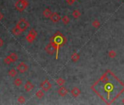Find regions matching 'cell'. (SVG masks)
I'll list each match as a JSON object with an SVG mask.
<instances>
[{
  "mask_svg": "<svg viewBox=\"0 0 124 105\" xmlns=\"http://www.w3.org/2000/svg\"><path fill=\"white\" fill-rule=\"evenodd\" d=\"M91 88L106 104H112L124 92V82L107 69Z\"/></svg>",
  "mask_w": 124,
  "mask_h": 105,
  "instance_id": "6da1fadb",
  "label": "cell"
},
{
  "mask_svg": "<svg viewBox=\"0 0 124 105\" xmlns=\"http://www.w3.org/2000/svg\"><path fill=\"white\" fill-rule=\"evenodd\" d=\"M50 42L52 43L56 49V56L55 59H58V53H59V49L60 47H63L67 43V38L60 31H57L54 35L50 38Z\"/></svg>",
  "mask_w": 124,
  "mask_h": 105,
  "instance_id": "7a4b0ae2",
  "label": "cell"
},
{
  "mask_svg": "<svg viewBox=\"0 0 124 105\" xmlns=\"http://www.w3.org/2000/svg\"><path fill=\"white\" fill-rule=\"evenodd\" d=\"M29 6V2L27 0H18L16 2L15 7L19 12H23Z\"/></svg>",
  "mask_w": 124,
  "mask_h": 105,
  "instance_id": "3957f363",
  "label": "cell"
},
{
  "mask_svg": "<svg viewBox=\"0 0 124 105\" xmlns=\"http://www.w3.org/2000/svg\"><path fill=\"white\" fill-rule=\"evenodd\" d=\"M29 23L25 18H21L16 24V26L18 27L22 31H25L29 28Z\"/></svg>",
  "mask_w": 124,
  "mask_h": 105,
  "instance_id": "277c9868",
  "label": "cell"
},
{
  "mask_svg": "<svg viewBox=\"0 0 124 105\" xmlns=\"http://www.w3.org/2000/svg\"><path fill=\"white\" fill-rule=\"evenodd\" d=\"M37 36V32L36 31V30L34 29H31L29 31V34L28 35L26 36V39L28 42L29 43H31L34 41V39H36Z\"/></svg>",
  "mask_w": 124,
  "mask_h": 105,
  "instance_id": "5b68a950",
  "label": "cell"
},
{
  "mask_svg": "<svg viewBox=\"0 0 124 105\" xmlns=\"http://www.w3.org/2000/svg\"><path fill=\"white\" fill-rule=\"evenodd\" d=\"M51 88H52V85H51V83L50 82V81H49L47 79L45 80L40 84V88L42 89V90H43L44 91H45V92H47V91H48L49 90H50Z\"/></svg>",
  "mask_w": 124,
  "mask_h": 105,
  "instance_id": "8992f818",
  "label": "cell"
},
{
  "mask_svg": "<svg viewBox=\"0 0 124 105\" xmlns=\"http://www.w3.org/2000/svg\"><path fill=\"white\" fill-rule=\"evenodd\" d=\"M45 51H46V52L47 54H49V55H53L54 54V52H56V49H55V47H54V45L52 44V43H49L47 45H46V47H45Z\"/></svg>",
  "mask_w": 124,
  "mask_h": 105,
  "instance_id": "52a82bcc",
  "label": "cell"
},
{
  "mask_svg": "<svg viewBox=\"0 0 124 105\" xmlns=\"http://www.w3.org/2000/svg\"><path fill=\"white\" fill-rule=\"evenodd\" d=\"M28 69H29V67H28L27 64L24 62H21L17 67V70L20 73H25L26 72L28 71Z\"/></svg>",
  "mask_w": 124,
  "mask_h": 105,
  "instance_id": "ba28073f",
  "label": "cell"
},
{
  "mask_svg": "<svg viewBox=\"0 0 124 105\" xmlns=\"http://www.w3.org/2000/svg\"><path fill=\"white\" fill-rule=\"evenodd\" d=\"M50 19L53 23H58V22H59L61 21V18L57 13H53L50 18Z\"/></svg>",
  "mask_w": 124,
  "mask_h": 105,
  "instance_id": "9c48e42d",
  "label": "cell"
},
{
  "mask_svg": "<svg viewBox=\"0 0 124 105\" xmlns=\"http://www.w3.org/2000/svg\"><path fill=\"white\" fill-rule=\"evenodd\" d=\"M58 93L60 96L64 97L68 93V90L64 86H61V88H59V89L58 90Z\"/></svg>",
  "mask_w": 124,
  "mask_h": 105,
  "instance_id": "30bf717a",
  "label": "cell"
},
{
  "mask_svg": "<svg viewBox=\"0 0 124 105\" xmlns=\"http://www.w3.org/2000/svg\"><path fill=\"white\" fill-rule=\"evenodd\" d=\"M71 94H72V96L73 97L77 98V97H78V96L81 94V90H80V88H77V87H75V88H73L72 89V90H71Z\"/></svg>",
  "mask_w": 124,
  "mask_h": 105,
  "instance_id": "8fae6325",
  "label": "cell"
},
{
  "mask_svg": "<svg viewBox=\"0 0 124 105\" xmlns=\"http://www.w3.org/2000/svg\"><path fill=\"white\" fill-rule=\"evenodd\" d=\"M34 88V85L30 81H27L24 85V89L26 92H30L31 90H33Z\"/></svg>",
  "mask_w": 124,
  "mask_h": 105,
  "instance_id": "7c38bea8",
  "label": "cell"
},
{
  "mask_svg": "<svg viewBox=\"0 0 124 105\" xmlns=\"http://www.w3.org/2000/svg\"><path fill=\"white\" fill-rule=\"evenodd\" d=\"M52 11L49 9V8H46L44 11H43V13H42V14H43V16L45 17V18H50V16H51V15H52Z\"/></svg>",
  "mask_w": 124,
  "mask_h": 105,
  "instance_id": "4fadbf2b",
  "label": "cell"
},
{
  "mask_svg": "<svg viewBox=\"0 0 124 105\" xmlns=\"http://www.w3.org/2000/svg\"><path fill=\"white\" fill-rule=\"evenodd\" d=\"M80 55L78 53H77V52H74V53H72V55L71 56V59L73 62H78L79 60H80Z\"/></svg>",
  "mask_w": 124,
  "mask_h": 105,
  "instance_id": "5bb4252c",
  "label": "cell"
},
{
  "mask_svg": "<svg viewBox=\"0 0 124 105\" xmlns=\"http://www.w3.org/2000/svg\"><path fill=\"white\" fill-rule=\"evenodd\" d=\"M8 57L10 58V61H12V63L13 62H16L18 59V56L16 53H15V52H12V53L10 55L8 56Z\"/></svg>",
  "mask_w": 124,
  "mask_h": 105,
  "instance_id": "9a60e30c",
  "label": "cell"
},
{
  "mask_svg": "<svg viewBox=\"0 0 124 105\" xmlns=\"http://www.w3.org/2000/svg\"><path fill=\"white\" fill-rule=\"evenodd\" d=\"M12 32H13V34L14 35H16V36H18V35H20L23 31H22L18 28V27H17V26H16V27H14V28L13 29Z\"/></svg>",
  "mask_w": 124,
  "mask_h": 105,
  "instance_id": "2e32d148",
  "label": "cell"
},
{
  "mask_svg": "<svg viewBox=\"0 0 124 105\" xmlns=\"http://www.w3.org/2000/svg\"><path fill=\"white\" fill-rule=\"evenodd\" d=\"M65 83H66V80L63 78H61V77H59L56 80V84L60 87L63 86Z\"/></svg>",
  "mask_w": 124,
  "mask_h": 105,
  "instance_id": "e0dca14e",
  "label": "cell"
},
{
  "mask_svg": "<svg viewBox=\"0 0 124 105\" xmlns=\"http://www.w3.org/2000/svg\"><path fill=\"white\" fill-rule=\"evenodd\" d=\"M61 21H62V23H63L64 25H67V24H69V23L70 22V18L69 16L64 15L63 18H61Z\"/></svg>",
  "mask_w": 124,
  "mask_h": 105,
  "instance_id": "ac0fdd59",
  "label": "cell"
},
{
  "mask_svg": "<svg viewBox=\"0 0 124 105\" xmlns=\"http://www.w3.org/2000/svg\"><path fill=\"white\" fill-rule=\"evenodd\" d=\"M72 16H73L75 18H76V19L79 18L81 16V13H80V11L78 10H75L73 11V13H72Z\"/></svg>",
  "mask_w": 124,
  "mask_h": 105,
  "instance_id": "d6986e66",
  "label": "cell"
},
{
  "mask_svg": "<svg viewBox=\"0 0 124 105\" xmlns=\"http://www.w3.org/2000/svg\"><path fill=\"white\" fill-rule=\"evenodd\" d=\"M44 96H45V93H44V90L42 89H40V90H37V93H36V96L38 98H42Z\"/></svg>",
  "mask_w": 124,
  "mask_h": 105,
  "instance_id": "ffe728a7",
  "label": "cell"
},
{
  "mask_svg": "<svg viewBox=\"0 0 124 105\" xmlns=\"http://www.w3.org/2000/svg\"><path fill=\"white\" fill-rule=\"evenodd\" d=\"M108 56H109V57L110 59H114V58H115L116 56H117V52H116V51H115V50H109V52H108Z\"/></svg>",
  "mask_w": 124,
  "mask_h": 105,
  "instance_id": "44dd1931",
  "label": "cell"
},
{
  "mask_svg": "<svg viewBox=\"0 0 124 105\" xmlns=\"http://www.w3.org/2000/svg\"><path fill=\"white\" fill-rule=\"evenodd\" d=\"M22 83H23V81H22V80L20 79V78H16V79L14 80V85H15L16 86H17V87L21 86V85H22Z\"/></svg>",
  "mask_w": 124,
  "mask_h": 105,
  "instance_id": "7402d4cb",
  "label": "cell"
},
{
  "mask_svg": "<svg viewBox=\"0 0 124 105\" xmlns=\"http://www.w3.org/2000/svg\"><path fill=\"white\" fill-rule=\"evenodd\" d=\"M8 75L12 77H14L17 75V71L15 69H11L9 72H8Z\"/></svg>",
  "mask_w": 124,
  "mask_h": 105,
  "instance_id": "603a6c76",
  "label": "cell"
},
{
  "mask_svg": "<svg viewBox=\"0 0 124 105\" xmlns=\"http://www.w3.org/2000/svg\"><path fill=\"white\" fill-rule=\"evenodd\" d=\"M100 25H101V23H100V21H99V20H94V21H93V23H92L93 27H94V28H96V29H98V28L100 26Z\"/></svg>",
  "mask_w": 124,
  "mask_h": 105,
  "instance_id": "cb8c5ba5",
  "label": "cell"
},
{
  "mask_svg": "<svg viewBox=\"0 0 124 105\" xmlns=\"http://www.w3.org/2000/svg\"><path fill=\"white\" fill-rule=\"evenodd\" d=\"M18 100V102L20 103V104H23L26 102V98L23 96H19L17 98Z\"/></svg>",
  "mask_w": 124,
  "mask_h": 105,
  "instance_id": "d4e9b609",
  "label": "cell"
},
{
  "mask_svg": "<svg viewBox=\"0 0 124 105\" xmlns=\"http://www.w3.org/2000/svg\"><path fill=\"white\" fill-rule=\"evenodd\" d=\"M4 63H5V64H10L12 63V61H10V58H9L8 56H7V57L4 59Z\"/></svg>",
  "mask_w": 124,
  "mask_h": 105,
  "instance_id": "484cf974",
  "label": "cell"
},
{
  "mask_svg": "<svg viewBox=\"0 0 124 105\" xmlns=\"http://www.w3.org/2000/svg\"><path fill=\"white\" fill-rule=\"evenodd\" d=\"M75 1H76V0H67V4L69 5H72L75 3Z\"/></svg>",
  "mask_w": 124,
  "mask_h": 105,
  "instance_id": "4316f807",
  "label": "cell"
},
{
  "mask_svg": "<svg viewBox=\"0 0 124 105\" xmlns=\"http://www.w3.org/2000/svg\"><path fill=\"white\" fill-rule=\"evenodd\" d=\"M3 45H4V41L2 38H0V47H2Z\"/></svg>",
  "mask_w": 124,
  "mask_h": 105,
  "instance_id": "83f0119b",
  "label": "cell"
},
{
  "mask_svg": "<svg viewBox=\"0 0 124 105\" xmlns=\"http://www.w3.org/2000/svg\"><path fill=\"white\" fill-rule=\"evenodd\" d=\"M3 15H2V13H1V12H0V21H1L2 20V18H3Z\"/></svg>",
  "mask_w": 124,
  "mask_h": 105,
  "instance_id": "f1b7e54d",
  "label": "cell"
},
{
  "mask_svg": "<svg viewBox=\"0 0 124 105\" xmlns=\"http://www.w3.org/2000/svg\"><path fill=\"white\" fill-rule=\"evenodd\" d=\"M122 104H124V98H123V100H122Z\"/></svg>",
  "mask_w": 124,
  "mask_h": 105,
  "instance_id": "f546056e",
  "label": "cell"
}]
</instances>
